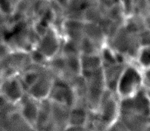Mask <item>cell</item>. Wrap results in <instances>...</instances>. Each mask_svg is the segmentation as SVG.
<instances>
[{
  "label": "cell",
  "instance_id": "52a82bcc",
  "mask_svg": "<svg viewBox=\"0 0 150 131\" xmlns=\"http://www.w3.org/2000/svg\"><path fill=\"white\" fill-rule=\"evenodd\" d=\"M55 81V77L46 67L42 71L37 81L28 89L27 93L39 101L48 99Z\"/></svg>",
  "mask_w": 150,
  "mask_h": 131
},
{
  "label": "cell",
  "instance_id": "4dcf8cb0",
  "mask_svg": "<svg viewBox=\"0 0 150 131\" xmlns=\"http://www.w3.org/2000/svg\"><path fill=\"white\" fill-rule=\"evenodd\" d=\"M147 131H150V126L149 127V128L148 129V130H147Z\"/></svg>",
  "mask_w": 150,
  "mask_h": 131
},
{
  "label": "cell",
  "instance_id": "5b68a950",
  "mask_svg": "<svg viewBox=\"0 0 150 131\" xmlns=\"http://www.w3.org/2000/svg\"><path fill=\"white\" fill-rule=\"evenodd\" d=\"M63 41L64 38L62 35L51 26L48 31L40 38L36 48L50 60L61 52Z\"/></svg>",
  "mask_w": 150,
  "mask_h": 131
},
{
  "label": "cell",
  "instance_id": "5bb4252c",
  "mask_svg": "<svg viewBox=\"0 0 150 131\" xmlns=\"http://www.w3.org/2000/svg\"><path fill=\"white\" fill-rule=\"evenodd\" d=\"M35 128L37 131H54L52 123V101L50 99L40 101Z\"/></svg>",
  "mask_w": 150,
  "mask_h": 131
},
{
  "label": "cell",
  "instance_id": "cb8c5ba5",
  "mask_svg": "<svg viewBox=\"0 0 150 131\" xmlns=\"http://www.w3.org/2000/svg\"><path fill=\"white\" fill-rule=\"evenodd\" d=\"M142 70L150 68V47H142L134 62Z\"/></svg>",
  "mask_w": 150,
  "mask_h": 131
},
{
  "label": "cell",
  "instance_id": "30bf717a",
  "mask_svg": "<svg viewBox=\"0 0 150 131\" xmlns=\"http://www.w3.org/2000/svg\"><path fill=\"white\" fill-rule=\"evenodd\" d=\"M85 22L82 20L65 19L62 25V37L80 47L85 38L84 33Z\"/></svg>",
  "mask_w": 150,
  "mask_h": 131
},
{
  "label": "cell",
  "instance_id": "9a60e30c",
  "mask_svg": "<svg viewBox=\"0 0 150 131\" xmlns=\"http://www.w3.org/2000/svg\"><path fill=\"white\" fill-rule=\"evenodd\" d=\"M127 63L119 62L103 67L107 89L116 93L118 82Z\"/></svg>",
  "mask_w": 150,
  "mask_h": 131
},
{
  "label": "cell",
  "instance_id": "ffe728a7",
  "mask_svg": "<svg viewBox=\"0 0 150 131\" xmlns=\"http://www.w3.org/2000/svg\"><path fill=\"white\" fill-rule=\"evenodd\" d=\"M90 117L89 110L83 106H74L71 108L70 125L86 127Z\"/></svg>",
  "mask_w": 150,
  "mask_h": 131
},
{
  "label": "cell",
  "instance_id": "44dd1931",
  "mask_svg": "<svg viewBox=\"0 0 150 131\" xmlns=\"http://www.w3.org/2000/svg\"><path fill=\"white\" fill-rule=\"evenodd\" d=\"M88 87L106 89L103 67L90 72L82 73Z\"/></svg>",
  "mask_w": 150,
  "mask_h": 131
},
{
  "label": "cell",
  "instance_id": "9c48e42d",
  "mask_svg": "<svg viewBox=\"0 0 150 131\" xmlns=\"http://www.w3.org/2000/svg\"><path fill=\"white\" fill-rule=\"evenodd\" d=\"M49 99L72 108L76 103V95L71 86L61 80H55Z\"/></svg>",
  "mask_w": 150,
  "mask_h": 131
},
{
  "label": "cell",
  "instance_id": "f546056e",
  "mask_svg": "<svg viewBox=\"0 0 150 131\" xmlns=\"http://www.w3.org/2000/svg\"><path fill=\"white\" fill-rule=\"evenodd\" d=\"M62 131H88V130H87V128L86 127L69 125L68 126H67Z\"/></svg>",
  "mask_w": 150,
  "mask_h": 131
},
{
  "label": "cell",
  "instance_id": "7402d4cb",
  "mask_svg": "<svg viewBox=\"0 0 150 131\" xmlns=\"http://www.w3.org/2000/svg\"><path fill=\"white\" fill-rule=\"evenodd\" d=\"M81 65L82 73L90 72L103 67V61L98 54H81Z\"/></svg>",
  "mask_w": 150,
  "mask_h": 131
},
{
  "label": "cell",
  "instance_id": "ba28073f",
  "mask_svg": "<svg viewBox=\"0 0 150 131\" xmlns=\"http://www.w3.org/2000/svg\"><path fill=\"white\" fill-rule=\"evenodd\" d=\"M0 123L1 131H37L18 110L9 114L0 115Z\"/></svg>",
  "mask_w": 150,
  "mask_h": 131
},
{
  "label": "cell",
  "instance_id": "ac0fdd59",
  "mask_svg": "<svg viewBox=\"0 0 150 131\" xmlns=\"http://www.w3.org/2000/svg\"><path fill=\"white\" fill-rule=\"evenodd\" d=\"M46 67L38 66V65L33 63L32 66L29 69L25 70L24 73H23L19 76L21 81H22L25 89L26 92L37 81V80L40 76L42 71Z\"/></svg>",
  "mask_w": 150,
  "mask_h": 131
},
{
  "label": "cell",
  "instance_id": "4fadbf2b",
  "mask_svg": "<svg viewBox=\"0 0 150 131\" xmlns=\"http://www.w3.org/2000/svg\"><path fill=\"white\" fill-rule=\"evenodd\" d=\"M71 108L67 105L52 101V123L54 131H62L70 125Z\"/></svg>",
  "mask_w": 150,
  "mask_h": 131
},
{
  "label": "cell",
  "instance_id": "8992f818",
  "mask_svg": "<svg viewBox=\"0 0 150 131\" xmlns=\"http://www.w3.org/2000/svg\"><path fill=\"white\" fill-rule=\"evenodd\" d=\"M0 97L17 105L27 93L19 76L1 78Z\"/></svg>",
  "mask_w": 150,
  "mask_h": 131
},
{
  "label": "cell",
  "instance_id": "4316f807",
  "mask_svg": "<svg viewBox=\"0 0 150 131\" xmlns=\"http://www.w3.org/2000/svg\"><path fill=\"white\" fill-rule=\"evenodd\" d=\"M140 43L142 47H150V29L146 30L139 33Z\"/></svg>",
  "mask_w": 150,
  "mask_h": 131
},
{
  "label": "cell",
  "instance_id": "d4e9b609",
  "mask_svg": "<svg viewBox=\"0 0 150 131\" xmlns=\"http://www.w3.org/2000/svg\"><path fill=\"white\" fill-rule=\"evenodd\" d=\"M79 50L81 54H98L100 52V50L85 37L81 44Z\"/></svg>",
  "mask_w": 150,
  "mask_h": 131
},
{
  "label": "cell",
  "instance_id": "f1b7e54d",
  "mask_svg": "<svg viewBox=\"0 0 150 131\" xmlns=\"http://www.w3.org/2000/svg\"><path fill=\"white\" fill-rule=\"evenodd\" d=\"M107 131H129L122 122L119 120L110 125Z\"/></svg>",
  "mask_w": 150,
  "mask_h": 131
},
{
  "label": "cell",
  "instance_id": "e0dca14e",
  "mask_svg": "<svg viewBox=\"0 0 150 131\" xmlns=\"http://www.w3.org/2000/svg\"><path fill=\"white\" fill-rule=\"evenodd\" d=\"M106 89L88 87L86 97V102L90 112L96 113Z\"/></svg>",
  "mask_w": 150,
  "mask_h": 131
},
{
  "label": "cell",
  "instance_id": "2e32d148",
  "mask_svg": "<svg viewBox=\"0 0 150 131\" xmlns=\"http://www.w3.org/2000/svg\"><path fill=\"white\" fill-rule=\"evenodd\" d=\"M84 33L85 38L92 41L100 50L107 45L106 33L99 23L85 22Z\"/></svg>",
  "mask_w": 150,
  "mask_h": 131
},
{
  "label": "cell",
  "instance_id": "3957f363",
  "mask_svg": "<svg viewBox=\"0 0 150 131\" xmlns=\"http://www.w3.org/2000/svg\"><path fill=\"white\" fill-rule=\"evenodd\" d=\"M120 112V99L116 93L106 89L96 112L98 116L110 127L119 120Z\"/></svg>",
  "mask_w": 150,
  "mask_h": 131
},
{
  "label": "cell",
  "instance_id": "d6986e66",
  "mask_svg": "<svg viewBox=\"0 0 150 131\" xmlns=\"http://www.w3.org/2000/svg\"><path fill=\"white\" fill-rule=\"evenodd\" d=\"M46 67L55 77V80L60 79L67 70V65L64 56L59 53L58 55L50 59Z\"/></svg>",
  "mask_w": 150,
  "mask_h": 131
},
{
  "label": "cell",
  "instance_id": "8fae6325",
  "mask_svg": "<svg viewBox=\"0 0 150 131\" xmlns=\"http://www.w3.org/2000/svg\"><path fill=\"white\" fill-rule=\"evenodd\" d=\"M17 106L19 112L23 116V117L35 127L40 106V101L26 93L17 104Z\"/></svg>",
  "mask_w": 150,
  "mask_h": 131
},
{
  "label": "cell",
  "instance_id": "7a4b0ae2",
  "mask_svg": "<svg viewBox=\"0 0 150 131\" xmlns=\"http://www.w3.org/2000/svg\"><path fill=\"white\" fill-rule=\"evenodd\" d=\"M32 65L29 52L13 50L6 57L0 59L1 78L20 76Z\"/></svg>",
  "mask_w": 150,
  "mask_h": 131
},
{
  "label": "cell",
  "instance_id": "6da1fadb",
  "mask_svg": "<svg viewBox=\"0 0 150 131\" xmlns=\"http://www.w3.org/2000/svg\"><path fill=\"white\" fill-rule=\"evenodd\" d=\"M144 88L142 70L134 63L128 62L118 82L116 95L120 99H126Z\"/></svg>",
  "mask_w": 150,
  "mask_h": 131
},
{
  "label": "cell",
  "instance_id": "1f68e13d",
  "mask_svg": "<svg viewBox=\"0 0 150 131\" xmlns=\"http://www.w3.org/2000/svg\"><path fill=\"white\" fill-rule=\"evenodd\" d=\"M147 91V90H146ZM148 91V94H149V97H150V91Z\"/></svg>",
  "mask_w": 150,
  "mask_h": 131
},
{
  "label": "cell",
  "instance_id": "603a6c76",
  "mask_svg": "<svg viewBox=\"0 0 150 131\" xmlns=\"http://www.w3.org/2000/svg\"><path fill=\"white\" fill-rule=\"evenodd\" d=\"M100 55L103 61V67L122 62L120 61L117 53L108 45L104 46L100 50ZM123 63H126V62H123Z\"/></svg>",
  "mask_w": 150,
  "mask_h": 131
},
{
  "label": "cell",
  "instance_id": "83f0119b",
  "mask_svg": "<svg viewBox=\"0 0 150 131\" xmlns=\"http://www.w3.org/2000/svg\"><path fill=\"white\" fill-rule=\"evenodd\" d=\"M144 88L146 90L150 91V68L142 70Z\"/></svg>",
  "mask_w": 150,
  "mask_h": 131
},
{
  "label": "cell",
  "instance_id": "7c38bea8",
  "mask_svg": "<svg viewBox=\"0 0 150 131\" xmlns=\"http://www.w3.org/2000/svg\"><path fill=\"white\" fill-rule=\"evenodd\" d=\"M119 120L129 131H147L150 126V117L134 113L121 112Z\"/></svg>",
  "mask_w": 150,
  "mask_h": 131
},
{
  "label": "cell",
  "instance_id": "277c9868",
  "mask_svg": "<svg viewBox=\"0 0 150 131\" xmlns=\"http://www.w3.org/2000/svg\"><path fill=\"white\" fill-rule=\"evenodd\" d=\"M120 102L121 112L134 113L150 117V97L144 88L133 96L120 99Z\"/></svg>",
  "mask_w": 150,
  "mask_h": 131
},
{
  "label": "cell",
  "instance_id": "484cf974",
  "mask_svg": "<svg viewBox=\"0 0 150 131\" xmlns=\"http://www.w3.org/2000/svg\"><path fill=\"white\" fill-rule=\"evenodd\" d=\"M29 54L32 63L34 65L41 67H46L48 63L49 59L36 48L29 52Z\"/></svg>",
  "mask_w": 150,
  "mask_h": 131
}]
</instances>
